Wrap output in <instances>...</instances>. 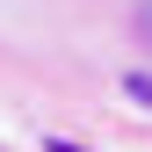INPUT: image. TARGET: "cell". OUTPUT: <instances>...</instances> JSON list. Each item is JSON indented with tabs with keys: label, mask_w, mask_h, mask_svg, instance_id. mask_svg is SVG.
Wrapping results in <instances>:
<instances>
[{
	"label": "cell",
	"mask_w": 152,
	"mask_h": 152,
	"mask_svg": "<svg viewBox=\"0 0 152 152\" xmlns=\"http://www.w3.org/2000/svg\"><path fill=\"white\" fill-rule=\"evenodd\" d=\"M123 94H138V102H152V80H138V72H130V80H123Z\"/></svg>",
	"instance_id": "obj_1"
},
{
	"label": "cell",
	"mask_w": 152,
	"mask_h": 152,
	"mask_svg": "<svg viewBox=\"0 0 152 152\" xmlns=\"http://www.w3.org/2000/svg\"><path fill=\"white\" fill-rule=\"evenodd\" d=\"M51 152H80V145H65V138H58V145H51Z\"/></svg>",
	"instance_id": "obj_2"
}]
</instances>
